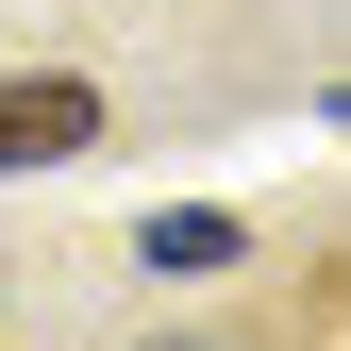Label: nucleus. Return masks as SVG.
Here are the masks:
<instances>
[{"label": "nucleus", "instance_id": "nucleus-1", "mask_svg": "<svg viewBox=\"0 0 351 351\" xmlns=\"http://www.w3.org/2000/svg\"><path fill=\"white\" fill-rule=\"evenodd\" d=\"M67 151H101V84H67V67L0 84V167H67Z\"/></svg>", "mask_w": 351, "mask_h": 351}, {"label": "nucleus", "instance_id": "nucleus-2", "mask_svg": "<svg viewBox=\"0 0 351 351\" xmlns=\"http://www.w3.org/2000/svg\"><path fill=\"white\" fill-rule=\"evenodd\" d=\"M151 268H234V217H201V201H167V217H151Z\"/></svg>", "mask_w": 351, "mask_h": 351}, {"label": "nucleus", "instance_id": "nucleus-3", "mask_svg": "<svg viewBox=\"0 0 351 351\" xmlns=\"http://www.w3.org/2000/svg\"><path fill=\"white\" fill-rule=\"evenodd\" d=\"M151 351H201V335H151Z\"/></svg>", "mask_w": 351, "mask_h": 351}]
</instances>
